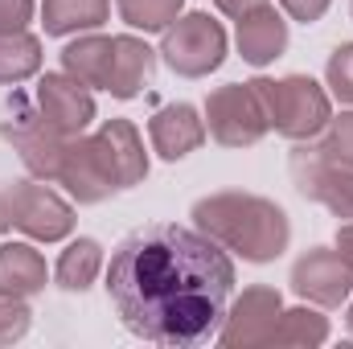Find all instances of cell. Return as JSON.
<instances>
[{"instance_id":"5b68a950","label":"cell","mask_w":353,"mask_h":349,"mask_svg":"<svg viewBox=\"0 0 353 349\" xmlns=\"http://www.w3.org/2000/svg\"><path fill=\"white\" fill-rule=\"evenodd\" d=\"M226 29L210 12H181L173 25L161 33V58L181 79H205L226 62Z\"/></svg>"},{"instance_id":"277c9868","label":"cell","mask_w":353,"mask_h":349,"mask_svg":"<svg viewBox=\"0 0 353 349\" xmlns=\"http://www.w3.org/2000/svg\"><path fill=\"white\" fill-rule=\"evenodd\" d=\"M0 226L33 243H62L74 235V206L50 181H12L0 193Z\"/></svg>"},{"instance_id":"cb8c5ba5","label":"cell","mask_w":353,"mask_h":349,"mask_svg":"<svg viewBox=\"0 0 353 349\" xmlns=\"http://www.w3.org/2000/svg\"><path fill=\"white\" fill-rule=\"evenodd\" d=\"M325 87L333 90V99H341L345 107H353V41H341L329 62H325Z\"/></svg>"},{"instance_id":"603a6c76","label":"cell","mask_w":353,"mask_h":349,"mask_svg":"<svg viewBox=\"0 0 353 349\" xmlns=\"http://www.w3.org/2000/svg\"><path fill=\"white\" fill-rule=\"evenodd\" d=\"M321 152L337 165L353 169V111H341L329 119V128L321 132Z\"/></svg>"},{"instance_id":"9a60e30c","label":"cell","mask_w":353,"mask_h":349,"mask_svg":"<svg viewBox=\"0 0 353 349\" xmlns=\"http://www.w3.org/2000/svg\"><path fill=\"white\" fill-rule=\"evenodd\" d=\"M46 283H50V267H46L41 251L33 243L12 239V243L0 247V292L33 300V296L46 292Z\"/></svg>"},{"instance_id":"3957f363","label":"cell","mask_w":353,"mask_h":349,"mask_svg":"<svg viewBox=\"0 0 353 349\" xmlns=\"http://www.w3.org/2000/svg\"><path fill=\"white\" fill-rule=\"evenodd\" d=\"M255 87L263 94L267 123L275 136L300 144V140H316L329 119H333V94L308 74H283V79H255Z\"/></svg>"},{"instance_id":"83f0119b","label":"cell","mask_w":353,"mask_h":349,"mask_svg":"<svg viewBox=\"0 0 353 349\" xmlns=\"http://www.w3.org/2000/svg\"><path fill=\"white\" fill-rule=\"evenodd\" d=\"M218 4V12H226L230 21H239V17H247V12H255V8H263L271 0H214Z\"/></svg>"},{"instance_id":"f1b7e54d","label":"cell","mask_w":353,"mask_h":349,"mask_svg":"<svg viewBox=\"0 0 353 349\" xmlns=\"http://www.w3.org/2000/svg\"><path fill=\"white\" fill-rule=\"evenodd\" d=\"M337 255L350 263V271H353V222L337 226Z\"/></svg>"},{"instance_id":"ac0fdd59","label":"cell","mask_w":353,"mask_h":349,"mask_svg":"<svg viewBox=\"0 0 353 349\" xmlns=\"http://www.w3.org/2000/svg\"><path fill=\"white\" fill-rule=\"evenodd\" d=\"M62 70L70 79H79L83 87L107 90V74H111V37L94 33H79L74 41L62 46Z\"/></svg>"},{"instance_id":"7402d4cb","label":"cell","mask_w":353,"mask_h":349,"mask_svg":"<svg viewBox=\"0 0 353 349\" xmlns=\"http://www.w3.org/2000/svg\"><path fill=\"white\" fill-rule=\"evenodd\" d=\"M115 8H119V21L140 33H165L185 12V0H115Z\"/></svg>"},{"instance_id":"52a82bcc","label":"cell","mask_w":353,"mask_h":349,"mask_svg":"<svg viewBox=\"0 0 353 349\" xmlns=\"http://www.w3.org/2000/svg\"><path fill=\"white\" fill-rule=\"evenodd\" d=\"M288 173H292V185H296L308 201L325 206L333 218L353 222V169L329 161V157L321 152V144L300 140V144L292 148V157H288Z\"/></svg>"},{"instance_id":"4dcf8cb0","label":"cell","mask_w":353,"mask_h":349,"mask_svg":"<svg viewBox=\"0 0 353 349\" xmlns=\"http://www.w3.org/2000/svg\"><path fill=\"white\" fill-rule=\"evenodd\" d=\"M350 17H353V4H350Z\"/></svg>"},{"instance_id":"484cf974","label":"cell","mask_w":353,"mask_h":349,"mask_svg":"<svg viewBox=\"0 0 353 349\" xmlns=\"http://www.w3.org/2000/svg\"><path fill=\"white\" fill-rule=\"evenodd\" d=\"M37 17V0H0V33H21Z\"/></svg>"},{"instance_id":"8fae6325","label":"cell","mask_w":353,"mask_h":349,"mask_svg":"<svg viewBox=\"0 0 353 349\" xmlns=\"http://www.w3.org/2000/svg\"><path fill=\"white\" fill-rule=\"evenodd\" d=\"M33 107H37L41 123L54 128V132H62V136H83L90 123H94V115H99L90 87H83L79 79H70L66 70L37 79V87H33Z\"/></svg>"},{"instance_id":"d6986e66","label":"cell","mask_w":353,"mask_h":349,"mask_svg":"<svg viewBox=\"0 0 353 349\" xmlns=\"http://www.w3.org/2000/svg\"><path fill=\"white\" fill-rule=\"evenodd\" d=\"M103 267H107L103 243L99 239H74V243H66V251L54 263V283L62 292H87L103 275Z\"/></svg>"},{"instance_id":"d4e9b609","label":"cell","mask_w":353,"mask_h":349,"mask_svg":"<svg viewBox=\"0 0 353 349\" xmlns=\"http://www.w3.org/2000/svg\"><path fill=\"white\" fill-rule=\"evenodd\" d=\"M29 325H33V308H29V300H25V296H8V292H0V349L12 346V341H21V337L29 333Z\"/></svg>"},{"instance_id":"44dd1931","label":"cell","mask_w":353,"mask_h":349,"mask_svg":"<svg viewBox=\"0 0 353 349\" xmlns=\"http://www.w3.org/2000/svg\"><path fill=\"white\" fill-rule=\"evenodd\" d=\"M329 341V317L316 312V304H296V308H283L275 329H271V341L267 346H296V349H316Z\"/></svg>"},{"instance_id":"30bf717a","label":"cell","mask_w":353,"mask_h":349,"mask_svg":"<svg viewBox=\"0 0 353 349\" xmlns=\"http://www.w3.org/2000/svg\"><path fill=\"white\" fill-rule=\"evenodd\" d=\"M283 312V296L267 283L243 288V296H234L226 304L222 329H218V346L226 349H255L271 341V329Z\"/></svg>"},{"instance_id":"e0dca14e","label":"cell","mask_w":353,"mask_h":349,"mask_svg":"<svg viewBox=\"0 0 353 349\" xmlns=\"http://www.w3.org/2000/svg\"><path fill=\"white\" fill-rule=\"evenodd\" d=\"M37 12H41L46 37H79L107 25L111 0H41Z\"/></svg>"},{"instance_id":"4fadbf2b","label":"cell","mask_w":353,"mask_h":349,"mask_svg":"<svg viewBox=\"0 0 353 349\" xmlns=\"http://www.w3.org/2000/svg\"><path fill=\"white\" fill-rule=\"evenodd\" d=\"M157 58H161V54H157L144 37H136V33H119V37H111V74H107V94L119 99V103L136 99L140 90L152 83Z\"/></svg>"},{"instance_id":"7a4b0ae2","label":"cell","mask_w":353,"mask_h":349,"mask_svg":"<svg viewBox=\"0 0 353 349\" xmlns=\"http://www.w3.org/2000/svg\"><path fill=\"white\" fill-rule=\"evenodd\" d=\"M189 218L205 239H214L222 251L239 255L243 263H275L292 247L288 210L259 193H243V189L205 193L193 201Z\"/></svg>"},{"instance_id":"7c38bea8","label":"cell","mask_w":353,"mask_h":349,"mask_svg":"<svg viewBox=\"0 0 353 349\" xmlns=\"http://www.w3.org/2000/svg\"><path fill=\"white\" fill-rule=\"evenodd\" d=\"M205 115L193 103H169L148 119V140L161 161H185L205 144Z\"/></svg>"},{"instance_id":"8992f818","label":"cell","mask_w":353,"mask_h":349,"mask_svg":"<svg viewBox=\"0 0 353 349\" xmlns=\"http://www.w3.org/2000/svg\"><path fill=\"white\" fill-rule=\"evenodd\" d=\"M201 115H205V132L222 148H255L271 132L263 94L255 87V79L251 83H226V87L210 90Z\"/></svg>"},{"instance_id":"ba28073f","label":"cell","mask_w":353,"mask_h":349,"mask_svg":"<svg viewBox=\"0 0 353 349\" xmlns=\"http://www.w3.org/2000/svg\"><path fill=\"white\" fill-rule=\"evenodd\" d=\"M58 185H66V193H70L79 206H99V201H107L111 193H119V177H115L111 152H107V144H103L99 132H90V136L87 132H83V136H70Z\"/></svg>"},{"instance_id":"f546056e","label":"cell","mask_w":353,"mask_h":349,"mask_svg":"<svg viewBox=\"0 0 353 349\" xmlns=\"http://www.w3.org/2000/svg\"><path fill=\"white\" fill-rule=\"evenodd\" d=\"M345 325H350V337H353V296H350V312H345Z\"/></svg>"},{"instance_id":"5bb4252c","label":"cell","mask_w":353,"mask_h":349,"mask_svg":"<svg viewBox=\"0 0 353 349\" xmlns=\"http://www.w3.org/2000/svg\"><path fill=\"white\" fill-rule=\"evenodd\" d=\"M292 33H288V17L275 8V4H263L247 17H239V29H234V46L243 54V62L251 66H271L275 58H283Z\"/></svg>"},{"instance_id":"2e32d148","label":"cell","mask_w":353,"mask_h":349,"mask_svg":"<svg viewBox=\"0 0 353 349\" xmlns=\"http://www.w3.org/2000/svg\"><path fill=\"white\" fill-rule=\"evenodd\" d=\"M99 136H103V144L111 152L119 189H136L148 177V152H144V140H140L136 123L132 119H103L99 123Z\"/></svg>"},{"instance_id":"4316f807","label":"cell","mask_w":353,"mask_h":349,"mask_svg":"<svg viewBox=\"0 0 353 349\" xmlns=\"http://www.w3.org/2000/svg\"><path fill=\"white\" fill-rule=\"evenodd\" d=\"M329 4H333V0H279L283 17H288V21H300V25H316V21L329 12Z\"/></svg>"},{"instance_id":"6da1fadb","label":"cell","mask_w":353,"mask_h":349,"mask_svg":"<svg viewBox=\"0 0 353 349\" xmlns=\"http://www.w3.org/2000/svg\"><path fill=\"white\" fill-rule=\"evenodd\" d=\"M107 300L128 333L165 349L218 341L234 296V263L197 226L152 222L132 230L103 267Z\"/></svg>"},{"instance_id":"9c48e42d","label":"cell","mask_w":353,"mask_h":349,"mask_svg":"<svg viewBox=\"0 0 353 349\" xmlns=\"http://www.w3.org/2000/svg\"><path fill=\"white\" fill-rule=\"evenodd\" d=\"M288 283L304 304H316V308H341L353 296V271L337 255V247H308L292 263Z\"/></svg>"},{"instance_id":"ffe728a7","label":"cell","mask_w":353,"mask_h":349,"mask_svg":"<svg viewBox=\"0 0 353 349\" xmlns=\"http://www.w3.org/2000/svg\"><path fill=\"white\" fill-rule=\"evenodd\" d=\"M41 37L21 29V33H0V87H17L41 74Z\"/></svg>"}]
</instances>
